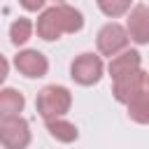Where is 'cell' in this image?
Segmentation results:
<instances>
[{
    "instance_id": "3",
    "label": "cell",
    "mask_w": 149,
    "mask_h": 149,
    "mask_svg": "<svg viewBox=\"0 0 149 149\" xmlns=\"http://www.w3.org/2000/svg\"><path fill=\"white\" fill-rule=\"evenodd\" d=\"M0 142L2 149H26L30 144V123L16 116H0Z\"/></svg>"
},
{
    "instance_id": "7",
    "label": "cell",
    "mask_w": 149,
    "mask_h": 149,
    "mask_svg": "<svg viewBox=\"0 0 149 149\" xmlns=\"http://www.w3.org/2000/svg\"><path fill=\"white\" fill-rule=\"evenodd\" d=\"M14 68H16L23 77H28V79H40V77L47 74L49 61H47V56H44L42 51H37V49H23V51H19V54L14 56Z\"/></svg>"
},
{
    "instance_id": "12",
    "label": "cell",
    "mask_w": 149,
    "mask_h": 149,
    "mask_svg": "<svg viewBox=\"0 0 149 149\" xmlns=\"http://www.w3.org/2000/svg\"><path fill=\"white\" fill-rule=\"evenodd\" d=\"M33 28H35V26H33L30 19H23V16L14 19L12 26H9V40H12V44H14V47L26 44V42L30 40V35H33Z\"/></svg>"
},
{
    "instance_id": "10",
    "label": "cell",
    "mask_w": 149,
    "mask_h": 149,
    "mask_svg": "<svg viewBox=\"0 0 149 149\" xmlns=\"http://www.w3.org/2000/svg\"><path fill=\"white\" fill-rule=\"evenodd\" d=\"M26 107V98L16 88H2L0 91V116H16Z\"/></svg>"
},
{
    "instance_id": "1",
    "label": "cell",
    "mask_w": 149,
    "mask_h": 149,
    "mask_svg": "<svg viewBox=\"0 0 149 149\" xmlns=\"http://www.w3.org/2000/svg\"><path fill=\"white\" fill-rule=\"evenodd\" d=\"M81 28H84L81 12L72 5H65V2H56L54 7L44 9L35 23L37 37H42L47 42H54L65 33H79Z\"/></svg>"
},
{
    "instance_id": "8",
    "label": "cell",
    "mask_w": 149,
    "mask_h": 149,
    "mask_svg": "<svg viewBox=\"0 0 149 149\" xmlns=\"http://www.w3.org/2000/svg\"><path fill=\"white\" fill-rule=\"evenodd\" d=\"M126 30L135 44H149V7L147 5H135L128 12Z\"/></svg>"
},
{
    "instance_id": "15",
    "label": "cell",
    "mask_w": 149,
    "mask_h": 149,
    "mask_svg": "<svg viewBox=\"0 0 149 149\" xmlns=\"http://www.w3.org/2000/svg\"><path fill=\"white\" fill-rule=\"evenodd\" d=\"M19 2H21V7H23L26 12H37V9L44 7L47 0H19Z\"/></svg>"
},
{
    "instance_id": "4",
    "label": "cell",
    "mask_w": 149,
    "mask_h": 149,
    "mask_svg": "<svg viewBox=\"0 0 149 149\" xmlns=\"http://www.w3.org/2000/svg\"><path fill=\"white\" fill-rule=\"evenodd\" d=\"M128 40H130V35H128L126 26L112 21V23H105V26L98 30L95 44H98V51H100L102 56L114 58L116 54H121V51L128 47Z\"/></svg>"
},
{
    "instance_id": "5",
    "label": "cell",
    "mask_w": 149,
    "mask_h": 149,
    "mask_svg": "<svg viewBox=\"0 0 149 149\" xmlns=\"http://www.w3.org/2000/svg\"><path fill=\"white\" fill-rule=\"evenodd\" d=\"M105 72V65H102V58L95 56V54H79L72 65H70V77L79 84V86H93L100 81Z\"/></svg>"
},
{
    "instance_id": "14",
    "label": "cell",
    "mask_w": 149,
    "mask_h": 149,
    "mask_svg": "<svg viewBox=\"0 0 149 149\" xmlns=\"http://www.w3.org/2000/svg\"><path fill=\"white\" fill-rule=\"evenodd\" d=\"M95 2H98L100 12L105 16H109V19H119V16H123V14H128L133 9L130 7L133 0H95Z\"/></svg>"
},
{
    "instance_id": "13",
    "label": "cell",
    "mask_w": 149,
    "mask_h": 149,
    "mask_svg": "<svg viewBox=\"0 0 149 149\" xmlns=\"http://www.w3.org/2000/svg\"><path fill=\"white\" fill-rule=\"evenodd\" d=\"M128 116L135 123H149V93L142 91L128 102Z\"/></svg>"
},
{
    "instance_id": "6",
    "label": "cell",
    "mask_w": 149,
    "mask_h": 149,
    "mask_svg": "<svg viewBox=\"0 0 149 149\" xmlns=\"http://www.w3.org/2000/svg\"><path fill=\"white\" fill-rule=\"evenodd\" d=\"M144 84H147V72L140 68V70H135V72H128V74L114 79V84H112V93H114L116 102L128 105L135 95H140V93L144 91Z\"/></svg>"
},
{
    "instance_id": "11",
    "label": "cell",
    "mask_w": 149,
    "mask_h": 149,
    "mask_svg": "<svg viewBox=\"0 0 149 149\" xmlns=\"http://www.w3.org/2000/svg\"><path fill=\"white\" fill-rule=\"evenodd\" d=\"M47 130H49V135H51L54 140H58V142H63V144H70V142H74V140L79 137L77 126L70 123V121H65L63 116L47 121Z\"/></svg>"
},
{
    "instance_id": "2",
    "label": "cell",
    "mask_w": 149,
    "mask_h": 149,
    "mask_svg": "<svg viewBox=\"0 0 149 149\" xmlns=\"http://www.w3.org/2000/svg\"><path fill=\"white\" fill-rule=\"evenodd\" d=\"M70 105H72V93H70L65 86H58V84L44 86V88L37 93V100H35L37 114H40L44 121L65 116V114L70 112Z\"/></svg>"
},
{
    "instance_id": "16",
    "label": "cell",
    "mask_w": 149,
    "mask_h": 149,
    "mask_svg": "<svg viewBox=\"0 0 149 149\" xmlns=\"http://www.w3.org/2000/svg\"><path fill=\"white\" fill-rule=\"evenodd\" d=\"M144 91L149 93V72H147V84H144Z\"/></svg>"
},
{
    "instance_id": "17",
    "label": "cell",
    "mask_w": 149,
    "mask_h": 149,
    "mask_svg": "<svg viewBox=\"0 0 149 149\" xmlns=\"http://www.w3.org/2000/svg\"><path fill=\"white\" fill-rule=\"evenodd\" d=\"M56 2H63V0H56Z\"/></svg>"
},
{
    "instance_id": "9",
    "label": "cell",
    "mask_w": 149,
    "mask_h": 149,
    "mask_svg": "<svg viewBox=\"0 0 149 149\" xmlns=\"http://www.w3.org/2000/svg\"><path fill=\"white\" fill-rule=\"evenodd\" d=\"M140 65H142V56H140V51H135V49H123L121 54H116V56L109 61L107 70H109V77H112V81H114V79L128 74V72L140 70Z\"/></svg>"
}]
</instances>
